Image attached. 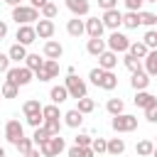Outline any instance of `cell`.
Returning a JSON list of instances; mask_svg holds the SVG:
<instances>
[{
    "label": "cell",
    "mask_w": 157,
    "mask_h": 157,
    "mask_svg": "<svg viewBox=\"0 0 157 157\" xmlns=\"http://www.w3.org/2000/svg\"><path fill=\"white\" fill-rule=\"evenodd\" d=\"M49 137H52V135L47 132V128H44V125H42V128H34V132H32V140H34V145H37V147H39L44 140H49Z\"/></svg>",
    "instance_id": "b9f144b4"
},
{
    "label": "cell",
    "mask_w": 157,
    "mask_h": 157,
    "mask_svg": "<svg viewBox=\"0 0 157 157\" xmlns=\"http://www.w3.org/2000/svg\"><path fill=\"white\" fill-rule=\"evenodd\" d=\"M140 25H145L147 29H155V27H157V15L142 10V12H140Z\"/></svg>",
    "instance_id": "836d02e7"
},
{
    "label": "cell",
    "mask_w": 157,
    "mask_h": 157,
    "mask_svg": "<svg viewBox=\"0 0 157 157\" xmlns=\"http://www.w3.org/2000/svg\"><path fill=\"white\" fill-rule=\"evenodd\" d=\"M49 98H52L54 105H61L64 101H69V91H66V86H64V83H61V86H52Z\"/></svg>",
    "instance_id": "7402d4cb"
},
{
    "label": "cell",
    "mask_w": 157,
    "mask_h": 157,
    "mask_svg": "<svg viewBox=\"0 0 157 157\" xmlns=\"http://www.w3.org/2000/svg\"><path fill=\"white\" fill-rule=\"evenodd\" d=\"M0 157H5V147H0Z\"/></svg>",
    "instance_id": "9f6ffc18"
},
{
    "label": "cell",
    "mask_w": 157,
    "mask_h": 157,
    "mask_svg": "<svg viewBox=\"0 0 157 157\" xmlns=\"http://www.w3.org/2000/svg\"><path fill=\"white\" fill-rule=\"evenodd\" d=\"M39 15L42 12L37 7H32V5H17V7H12V20L17 22V27L20 25H37L42 20Z\"/></svg>",
    "instance_id": "6da1fadb"
},
{
    "label": "cell",
    "mask_w": 157,
    "mask_h": 157,
    "mask_svg": "<svg viewBox=\"0 0 157 157\" xmlns=\"http://www.w3.org/2000/svg\"><path fill=\"white\" fill-rule=\"evenodd\" d=\"M27 54H29V52H27V47H25V44H17V42L7 49V56H10V61H12V64H20V61L25 64Z\"/></svg>",
    "instance_id": "2e32d148"
},
{
    "label": "cell",
    "mask_w": 157,
    "mask_h": 157,
    "mask_svg": "<svg viewBox=\"0 0 157 157\" xmlns=\"http://www.w3.org/2000/svg\"><path fill=\"white\" fill-rule=\"evenodd\" d=\"M32 78H34V71H29L25 64L20 66V64H15V66H10V71L5 74V81H10V83H15V86H27V83H32Z\"/></svg>",
    "instance_id": "7a4b0ae2"
},
{
    "label": "cell",
    "mask_w": 157,
    "mask_h": 157,
    "mask_svg": "<svg viewBox=\"0 0 157 157\" xmlns=\"http://www.w3.org/2000/svg\"><path fill=\"white\" fill-rule=\"evenodd\" d=\"M64 86H66V91H69V98L81 101V98H86V96H88V86H86V81H83V78H78L76 74H69V76L64 78Z\"/></svg>",
    "instance_id": "3957f363"
},
{
    "label": "cell",
    "mask_w": 157,
    "mask_h": 157,
    "mask_svg": "<svg viewBox=\"0 0 157 157\" xmlns=\"http://www.w3.org/2000/svg\"><path fill=\"white\" fill-rule=\"evenodd\" d=\"M76 108H78V110H81L83 115H88V113H93V110H96V101L86 96V98H81V101H76Z\"/></svg>",
    "instance_id": "d6a6232c"
},
{
    "label": "cell",
    "mask_w": 157,
    "mask_h": 157,
    "mask_svg": "<svg viewBox=\"0 0 157 157\" xmlns=\"http://www.w3.org/2000/svg\"><path fill=\"white\" fill-rule=\"evenodd\" d=\"M101 20H103V27L105 29H110V32H115L118 27H123V12L115 7V10H105L103 15H101Z\"/></svg>",
    "instance_id": "9c48e42d"
},
{
    "label": "cell",
    "mask_w": 157,
    "mask_h": 157,
    "mask_svg": "<svg viewBox=\"0 0 157 157\" xmlns=\"http://www.w3.org/2000/svg\"><path fill=\"white\" fill-rule=\"evenodd\" d=\"M105 49H108V44H105V39H103V37H93V39H88V42H86V52H88L91 56H96V59H98Z\"/></svg>",
    "instance_id": "9a60e30c"
},
{
    "label": "cell",
    "mask_w": 157,
    "mask_h": 157,
    "mask_svg": "<svg viewBox=\"0 0 157 157\" xmlns=\"http://www.w3.org/2000/svg\"><path fill=\"white\" fill-rule=\"evenodd\" d=\"M145 120L147 123H157V103L150 105V108H145Z\"/></svg>",
    "instance_id": "7dc6e473"
},
{
    "label": "cell",
    "mask_w": 157,
    "mask_h": 157,
    "mask_svg": "<svg viewBox=\"0 0 157 157\" xmlns=\"http://www.w3.org/2000/svg\"><path fill=\"white\" fill-rule=\"evenodd\" d=\"M91 142H93V137L88 132H78L74 137V145H78V147H91Z\"/></svg>",
    "instance_id": "7bdbcfd3"
},
{
    "label": "cell",
    "mask_w": 157,
    "mask_h": 157,
    "mask_svg": "<svg viewBox=\"0 0 157 157\" xmlns=\"http://www.w3.org/2000/svg\"><path fill=\"white\" fill-rule=\"evenodd\" d=\"M15 39H17V44L29 47V44H32V42H37L39 37H37L34 25H20V27H17V32H15Z\"/></svg>",
    "instance_id": "ba28073f"
},
{
    "label": "cell",
    "mask_w": 157,
    "mask_h": 157,
    "mask_svg": "<svg viewBox=\"0 0 157 157\" xmlns=\"http://www.w3.org/2000/svg\"><path fill=\"white\" fill-rule=\"evenodd\" d=\"M98 7H103V12L105 10H115L118 7V0H98Z\"/></svg>",
    "instance_id": "681fc988"
},
{
    "label": "cell",
    "mask_w": 157,
    "mask_h": 157,
    "mask_svg": "<svg viewBox=\"0 0 157 157\" xmlns=\"http://www.w3.org/2000/svg\"><path fill=\"white\" fill-rule=\"evenodd\" d=\"M66 32H69V37L78 39L81 34H86V20H81V17H71V20L66 22Z\"/></svg>",
    "instance_id": "7c38bea8"
},
{
    "label": "cell",
    "mask_w": 157,
    "mask_h": 157,
    "mask_svg": "<svg viewBox=\"0 0 157 157\" xmlns=\"http://www.w3.org/2000/svg\"><path fill=\"white\" fill-rule=\"evenodd\" d=\"M145 2H157V0H145Z\"/></svg>",
    "instance_id": "680465c9"
},
{
    "label": "cell",
    "mask_w": 157,
    "mask_h": 157,
    "mask_svg": "<svg viewBox=\"0 0 157 157\" xmlns=\"http://www.w3.org/2000/svg\"><path fill=\"white\" fill-rule=\"evenodd\" d=\"M105 44H108V49L115 52V54H125V52H130V39H128L123 32H118V29L108 34Z\"/></svg>",
    "instance_id": "52a82bcc"
},
{
    "label": "cell",
    "mask_w": 157,
    "mask_h": 157,
    "mask_svg": "<svg viewBox=\"0 0 157 157\" xmlns=\"http://www.w3.org/2000/svg\"><path fill=\"white\" fill-rule=\"evenodd\" d=\"M0 93H2V98H17V93H20V86H15V83L5 81V83H2V88H0Z\"/></svg>",
    "instance_id": "ab89813d"
},
{
    "label": "cell",
    "mask_w": 157,
    "mask_h": 157,
    "mask_svg": "<svg viewBox=\"0 0 157 157\" xmlns=\"http://www.w3.org/2000/svg\"><path fill=\"white\" fill-rule=\"evenodd\" d=\"M42 115H44V120H61V118H64V113H61L59 105H54V103L44 105V108H42Z\"/></svg>",
    "instance_id": "4dcf8cb0"
},
{
    "label": "cell",
    "mask_w": 157,
    "mask_h": 157,
    "mask_svg": "<svg viewBox=\"0 0 157 157\" xmlns=\"http://www.w3.org/2000/svg\"><path fill=\"white\" fill-rule=\"evenodd\" d=\"M0 2H5V0H0Z\"/></svg>",
    "instance_id": "94428289"
},
{
    "label": "cell",
    "mask_w": 157,
    "mask_h": 157,
    "mask_svg": "<svg viewBox=\"0 0 157 157\" xmlns=\"http://www.w3.org/2000/svg\"><path fill=\"white\" fill-rule=\"evenodd\" d=\"M15 147H17V152H20V155H29V152H32L37 145H34V140H32V137H22V140H20Z\"/></svg>",
    "instance_id": "8d00e7d4"
},
{
    "label": "cell",
    "mask_w": 157,
    "mask_h": 157,
    "mask_svg": "<svg viewBox=\"0 0 157 157\" xmlns=\"http://www.w3.org/2000/svg\"><path fill=\"white\" fill-rule=\"evenodd\" d=\"M105 110H108L110 115H120V113H125V101H123V98H108Z\"/></svg>",
    "instance_id": "4316f807"
},
{
    "label": "cell",
    "mask_w": 157,
    "mask_h": 157,
    "mask_svg": "<svg viewBox=\"0 0 157 157\" xmlns=\"http://www.w3.org/2000/svg\"><path fill=\"white\" fill-rule=\"evenodd\" d=\"M98 88H103V91H115V88H118V76H115V71H103Z\"/></svg>",
    "instance_id": "44dd1931"
},
{
    "label": "cell",
    "mask_w": 157,
    "mask_h": 157,
    "mask_svg": "<svg viewBox=\"0 0 157 157\" xmlns=\"http://www.w3.org/2000/svg\"><path fill=\"white\" fill-rule=\"evenodd\" d=\"M61 125H64V120H44V128H47V132L54 137V135H61Z\"/></svg>",
    "instance_id": "60d3db41"
},
{
    "label": "cell",
    "mask_w": 157,
    "mask_h": 157,
    "mask_svg": "<svg viewBox=\"0 0 157 157\" xmlns=\"http://www.w3.org/2000/svg\"><path fill=\"white\" fill-rule=\"evenodd\" d=\"M81 123H83V113L78 110V108H71V110H66L64 113V125L66 128H81Z\"/></svg>",
    "instance_id": "d6986e66"
},
{
    "label": "cell",
    "mask_w": 157,
    "mask_h": 157,
    "mask_svg": "<svg viewBox=\"0 0 157 157\" xmlns=\"http://www.w3.org/2000/svg\"><path fill=\"white\" fill-rule=\"evenodd\" d=\"M0 137H5V135H2V132H0Z\"/></svg>",
    "instance_id": "91938a15"
},
{
    "label": "cell",
    "mask_w": 157,
    "mask_h": 157,
    "mask_svg": "<svg viewBox=\"0 0 157 157\" xmlns=\"http://www.w3.org/2000/svg\"><path fill=\"white\" fill-rule=\"evenodd\" d=\"M2 135H5V140H7L10 145H17V142L25 137V125H22L17 118H10V120L5 123V130H2Z\"/></svg>",
    "instance_id": "8992f818"
},
{
    "label": "cell",
    "mask_w": 157,
    "mask_h": 157,
    "mask_svg": "<svg viewBox=\"0 0 157 157\" xmlns=\"http://www.w3.org/2000/svg\"><path fill=\"white\" fill-rule=\"evenodd\" d=\"M10 64H12V61H10L7 52H5V54L0 52V74H7V71H10Z\"/></svg>",
    "instance_id": "c3c4849f"
},
{
    "label": "cell",
    "mask_w": 157,
    "mask_h": 157,
    "mask_svg": "<svg viewBox=\"0 0 157 157\" xmlns=\"http://www.w3.org/2000/svg\"><path fill=\"white\" fill-rule=\"evenodd\" d=\"M103 32H105L103 20H98V17H88V20H86V34H88V39H93V37H103Z\"/></svg>",
    "instance_id": "5bb4252c"
},
{
    "label": "cell",
    "mask_w": 157,
    "mask_h": 157,
    "mask_svg": "<svg viewBox=\"0 0 157 157\" xmlns=\"http://www.w3.org/2000/svg\"><path fill=\"white\" fill-rule=\"evenodd\" d=\"M27 125H32V128H42V125H44V115H42V113H37V115H27Z\"/></svg>",
    "instance_id": "bcb514c9"
},
{
    "label": "cell",
    "mask_w": 157,
    "mask_h": 157,
    "mask_svg": "<svg viewBox=\"0 0 157 157\" xmlns=\"http://www.w3.org/2000/svg\"><path fill=\"white\" fill-rule=\"evenodd\" d=\"M123 2L130 12H142V5H145V0H123Z\"/></svg>",
    "instance_id": "f6af8a7d"
},
{
    "label": "cell",
    "mask_w": 157,
    "mask_h": 157,
    "mask_svg": "<svg viewBox=\"0 0 157 157\" xmlns=\"http://www.w3.org/2000/svg\"><path fill=\"white\" fill-rule=\"evenodd\" d=\"M44 61L47 59H39V54H27V59H25V66L29 69V71H39V69H44Z\"/></svg>",
    "instance_id": "f546056e"
},
{
    "label": "cell",
    "mask_w": 157,
    "mask_h": 157,
    "mask_svg": "<svg viewBox=\"0 0 157 157\" xmlns=\"http://www.w3.org/2000/svg\"><path fill=\"white\" fill-rule=\"evenodd\" d=\"M5 37H7V22L0 20V39H5Z\"/></svg>",
    "instance_id": "816d5d0a"
},
{
    "label": "cell",
    "mask_w": 157,
    "mask_h": 157,
    "mask_svg": "<svg viewBox=\"0 0 157 157\" xmlns=\"http://www.w3.org/2000/svg\"><path fill=\"white\" fill-rule=\"evenodd\" d=\"M39 12H42V17H44V20H54V17L59 15V7H56V2H54V0H49Z\"/></svg>",
    "instance_id": "d590c367"
},
{
    "label": "cell",
    "mask_w": 157,
    "mask_h": 157,
    "mask_svg": "<svg viewBox=\"0 0 157 157\" xmlns=\"http://www.w3.org/2000/svg\"><path fill=\"white\" fill-rule=\"evenodd\" d=\"M135 152L140 155V157H152V152H155V142L152 140H140L137 145H135Z\"/></svg>",
    "instance_id": "83f0119b"
},
{
    "label": "cell",
    "mask_w": 157,
    "mask_h": 157,
    "mask_svg": "<svg viewBox=\"0 0 157 157\" xmlns=\"http://www.w3.org/2000/svg\"><path fill=\"white\" fill-rule=\"evenodd\" d=\"M123 27H128V29H137L140 27V12H123Z\"/></svg>",
    "instance_id": "f1b7e54d"
},
{
    "label": "cell",
    "mask_w": 157,
    "mask_h": 157,
    "mask_svg": "<svg viewBox=\"0 0 157 157\" xmlns=\"http://www.w3.org/2000/svg\"><path fill=\"white\" fill-rule=\"evenodd\" d=\"M64 2H66L69 12L74 17H88V12H91V2L88 0H64Z\"/></svg>",
    "instance_id": "30bf717a"
},
{
    "label": "cell",
    "mask_w": 157,
    "mask_h": 157,
    "mask_svg": "<svg viewBox=\"0 0 157 157\" xmlns=\"http://www.w3.org/2000/svg\"><path fill=\"white\" fill-rule=\"evenodd\" d=\"M123 64H125V69H130V74H137V71H145V66H142V61H140L137 56H132L130 52H125V54H123Z\"/></svg>",
    "instance_id": "603a6c76"
},
{
    "label": "cell",
    "mask_w": 157,
    "mask_h": 157,
    "mask_svg": "<svg viewBox=\"0 0 157 157\" xmlns=\"http://www.w3.org/2000/svg\"><path fill=\"white\" fill-rule=\"evenodd\" d=\"M152 157H157V145H155V152H152Z\"/></svg>",
    "instance_id": "6f0895ef"
},
{
    "label": "cell",
    "mask_w": 157,
    "mask_h": 157,
    "mask_svg": "<svg viewBox=\"0 0 157 157\" xmlns=\"http://www.w3.org/2000/svg\"><path fill=\"white\" fill-rule=\"evenodd\" d=\"M42 71H44V74L49 76V81H52V78H54V76L59 74V61H56V59H47V61H44V69H42Z\"/></svg>",
    "instance_id": "f35d334b"
},
{
    "label": "cell",
    "mask_w": 157,
    "mask_h": 157,
    "mask_svg": "<svg viewBox=\"0 0 157 157\" xmlns=\"http://www.w3.org/2000/svg\"><path fill=\"white\" fill-rule=\"evenodd\" d=\"M42 52H44V59H56V61H59V59L64 56V47H61L56 39L44 42V49H42Z\"/></svg>",
    "instance_id": "4fadbf2b"
},
{
    "label": "cell",
    "mask_w": 157,
    "mask_h": 157,
    "mask_svg": "<svg viewBox=\"0 0 157 157\" xmlns=\"http://www.w3.org/2000/svg\"><path fill=\"white\" fill-rule=\"evenodd\" d=\"M142 44L152 52V49H157V27L155 29H147L145 34H142Z\"/></svg>",
    "instance_id": "e575fe53"
},
{
    "label": "cell",
    "mask_w": 157,
    "mask_h": 157,
    "mask_svg": "<svg viewBox=\"0 0 157 157\" xmlns=\"http://www.w3.org/2000/svg\"><path fill=\"white\" fill-rule=\"evenodd\" d=\"M22 157H42V152H39V147H34L29 155H22Z\"/></svg>",
    "instance_id": "db71d44e"
},
{
    "label": "cell",
    "mask_w": 157,
    "mask_h": 157,
    "mask_svg": "<svg viewBox=\"0 0 157 157\" xmlns=\"http://www.w3.org/2000/svg\"><path fill=\"white\" fill-rule=\"evenodd\" d=\"M34 29H37V37H39V39H47V42H49V39L54 37V32H56V25H54V20H44V17H42V20L34 25Z\"/></svg>",
    "instance_id": "8fae6325"
},
{
    "label": "cell",
    "mask_w": 157,
    "mask_h": 157,
    "mask_svg": "<svg viewBox=\"0 0 157 157\" xmlns=\"http://www.w3.org/2000/svg\"><path fill=\"white\" fill-rule=\"evenodd\" d=\"M132 101H135V105H137V108H142V110H145V108H150V105H155V103H157V96H152L150 91H137Z\"/></svg>",
    "instance_id": "ffe728a7"
},
{
    "label": "cell",
    "mask_w": 157,
    "mask_h": 157,
    "mask_svg": "<svg viewBox=\"0 0 157 157\" xmlns=\"http://www.w3.org/2000/svg\"><path fill=\"white\" fill-rule=\"evenodd\" d=\"M98 66H101V69H105V71H113V69L118 66V54H115V52H110V49H105V52L98 56Z\"/></svg>",
    "instance_id": "e0dca14e"
},
{
    "label": "cell",
    "mask_w": 157,
    "mask_h": 157,
    "mask_svg": "<svg viewBox=\"0 0 157 157\" xmlns=\"http://www.w3.org/2000/svg\"><path fill=\"white\" fill-rule=\"evenodd\" d=\"M47 2H49V0H29V5H32V7H37V10H42Z\"/></svg>",
    "instance_id": "f5cc1de1"
},
{
    "label": "cell",
    "mask_w": 157,
    "mask_h": 157,
    "mask_svg": "<svg viewBox=\"0 0 157 157\" xmlns=\"http://www.w3.org/2000/svg\"><path fill=\"white\" fill-rule=\"evenodd\" d=\"M110 128H113L115 132H132V130H137V115H130V113L113 115Z\"/></svg>",
    "instance_id": "277c9868"
},
{
    "label": "cell",
    "mask_w": 157,
    "mask_h": 157,
    "mask_svg": "<svg viewBox=\"0 0 157 157\" xmlns=\"http://www.w3.org/2000/svg\"><path fill=\"white\" fill-rule=\"evenodd\" d=\"M0 96H2V93H0Z\"/></svg>",
    "instance_id": "6125c7cd"
},
{
    "label": "cell",
    "mask_w": 157,
    "mask_h": 157,
    "mask_svg": "<svg viewBox=\"0 0 157 157\" xmlns=\"http://www.w3.org/2000/svg\"><path fill=\"white\" fill-rule=\"evenodd\" d=\"M91 150H93L96 155H108V140H105V137H93Z\"/></svg>",
    "instance_id": "74e56055"
},
{
    "label": "cell",
    "mask_w": 157,
    "mask_h": 157,
    "mask_svg": "<svg viewBox=\"0 0 157 157\" xmlns=\"http://www.w3.org/2000/svg\"><path fill=\"white\" fill-rule=\"evenodd\" d=\"M66 155H69V157H83V147H78V145H71V147L66 150Z\"/></svg>",
    "instance_id": "f907efd6"
},
{
    "label": "cell",
    "mask_w": 157,
    "mask_h": 157,
    "mask_svg": "<svg viewBox=\"0 0 157 157\" xmlns=\"http://www.w3.org/2000/svg\"><path fill=\"white\" fill-rule=\"evenodd\" d=\"M130 54L137 56L140 61H145V56L150 54V49H147V47L142 44V39H140V42H130Z\"/></svg>",
    "instance_id": "1f68e13d"
},
{
    "label": "cell",
    "mask_w": 157,
    "mask_h": 157,
    "mask_svg": "<svg viewBox=\"0 0 157 157\" xmlns=\"http://www.w3.org/2000/svg\"><path fill=\"white\" fill-rule=\"evenodd\" d=\"M125 152V140L123 137H110L108 140V155L110 157H118V155H123Z\"/></svg>",
    "instance_id": "d4e9b609"
},
{
    "label": "cell",
    "mask_w": 157,
    "mask_h": 157,
    "mask_svg": "<svg viewBox=\"0 0 157 157\" xmlns=\"http://www.w3.org/2000/svg\"><path fill=\"white\" fill-rule=\"evenodd\" d=\"M64 150H66V142H64L61 135H54V137H49V140H44V142L39 145L42 157H56V155H61Z\"/></svg>",
    "instance_id": "5b68a950"
},
{
    "label": "cell",
    "mask_w": 157,
    "mask_h": 157,
    "mask_svg": "<svg viewBox=\"0 0 157 157\" xmlns=\"http://www.w3.org/2000/svg\"><path fill=\"white\" fill-rule=\"evenodd\" d=\"M150 74H145V71H137V74H132V78H130V86H132V91L137 93V91H147V86H150Z\"/></svg>",
    "instance_id": "ac0fdd59"
},
{
    "label": "cell",
    "mask_w": 157,
    "mask_h": 157,
    "mask_svg": "<svg viewBox=\"0 0 157 157\" xmlns=\"http://www.w3.org/2000/svg\"><path fill=\"white\" fill-rule=\"evenodd\" d=\"M103 71H105V69H101V66H93V69L88 71V78H91V83H93V86H98V83H101Z\"/></svg>",
    "instance_id": "ee69618b"
},
{
    "label": "cell",
    "mask_w": 157,
    "mask_h": 157,
    "mask_svg": "<svg viewBox=\"0 0 157 157\" xmlns=\"http://www.w3.org/2000/svg\"><path fill=\"white\" fill-rule=\"evenodd\" d=\"M142 66H145V74H150V76H157V49H152V52L145 56Z\"/></svg>",
    "instance_id": "484cf974"
},
{
    "label": "cell",
    "mask_w": 157,
    "mask_h": 157,
    "mask_svg": "<svg viewBox=\"0 0 157 157\" xmlns=\"http://www.w3.org/2000/svg\"><path fill=\"white\" fill-rule=\"evenodd\" d=\"M5 5H10V7H17V5H22V0H5Z\"/></svg>",
    "instance_id": "11a10c76"
},
{
    "label": "cell",
    "mask_w": 157,
    "mask_h": 157,
    "mask_svg": "<svg viewBox=\"0 0 157 157\" xmlns=\"http://www.w3.org/2000/svg\"><path fill=\"white\" fill-rule=\"evenodd\" d=\"M42 103H39V98H27L25 103H22V113H25V118L27 115H37V113H42Z\"/></svg>",
    "instance_id": "cb8c5ba5"
}]
</instances>
